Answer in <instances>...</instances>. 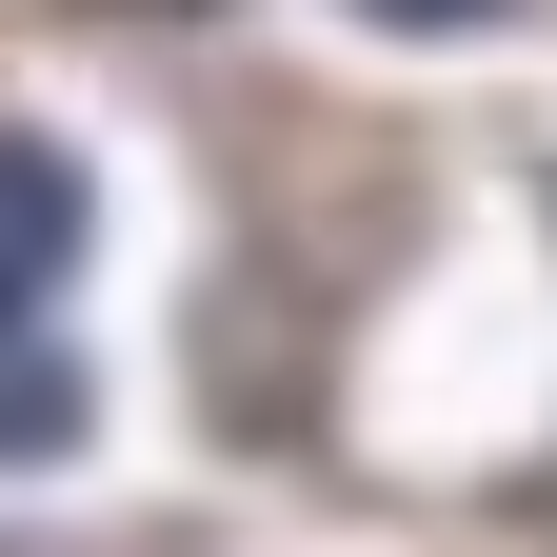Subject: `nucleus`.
I'll return each instance as SVG.
<instances>
[{
    "label": "nucleus",
    "instance_id": "obj_1",
    "mask_svg": "<svg viewBox=\"0 0 557 557\" xmlns=\"http://www.w3.org/2000/svg\"><path fill=\"white\" fill-rule=\"evenodd\" d=\"M81 160H60V139H0V359H21V338L60 319V278H81Z\"/></svg>",
    "mask_w": 557,
    "mask_h": 557
},
{
    "label": "nucleus",
    "instance_id": "obj_2",
    "mask_svg": "<svg viewBox=\"0 0 557 557\" xmlns=\"http://www.w3.org/2000/svg\"><path fill=\"white\" fill-rule=\"evenodd\" d=\"M379 40H478V21H518V0H359Z\"/></svg>",
    "mask_w": 557,
    "mask_h": 557
}]
</instances>
